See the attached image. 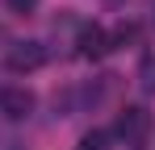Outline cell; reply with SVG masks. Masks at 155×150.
Wrapping results in <instances>:
<instances>
[{
    "label": "cell",
    "instance_id": "cell-7",
    "mask_svg": "<svg viewBox=\"0 0 155 150\" xmlns=\"http://www.w3.org/2000/svg\"><path fill=\"white\" fill-rule=\"evenodd\" d=\"M4 4H8V13H17V17H29V13H34L42 0H4Z\"/></svg>",
    "mask_w": 155,
    "mask_h": 150
},
{
    "label": "cell",
    "instance_id": "cell-5",
    "mask_svg": "<svg viewBox=\"0 0 155 150\" xmlns=\"http://www.w3.org/2000/svg\"><path fill=\"white\" fill-rule=\"evenodd\" d=\"M138 92L143 96H155V54H147L138 63Z\"/></svg>",
    "mask_w": 155,
    "mask_h": 150
},
{
    "label": "cell",
    "instance_id": "cell-6",
    "mask_svg": "<svg viewBox=\"0 0 155 150\" xmlns=\"http://www.w3.org/2000/svg\"><path fill=\"white\" fill-rule=\"evenodd\" d=\"M76 150H109V133H105V129H88Z\"/></svg>",
    "mask_w": 155,
    "mask_h": 150
},
{
    "label": "cell",
    "instance_id": "cell-1",
    "mask_svg": "<svg viewBox=\"0 0 155 150\" xmlns=\"http://www.w3.org/2000/svg\"><path fill=\"white\" fill-rule=\"evenodd\" d=\"M113 133H117L126 146H143V142H147V133H151V113H147L143 104H126V108L117 113Z\"/></svg>",
    "mask_w": 155,
    "mask_h": 150
},
{
    "label": "cell",
    "instance_id": "cell-4",
    "mask_svg": "<svg viewBox=\"0 0 155 150\" xmlns=\"http://www.w3.org/2000/svg\"><path fill=\"white\" fill-rule=\"evenodd\" d=\"M76 50H80V58H92V63H97V58L109 54L113 46H109V33H105L97 21H84L80 33H76Z\"/></svg>",
    "mask_w": 155,
    "mask_h": 150
},
{
    "label": "cell",
    "instance_id": "cell-2",
    "mask_svg": "<svg viewBox=\"0 0 155 150\" xmlns=\"http://www.w3.org/2000/svg\"><path fill=\"white\" fill-rule=\"evenodd\" d=\"M4 63H8V71L29 75V71H38V67H46V46L42 42H13Z\"/></svg>",
    "mask_w": 155,
    "mask_h": 150
},
{
    "label": "cell",
    "instance_id": "cell-3",
    "mask_svg": "<svg viewBox=\"0 0 155 150\" xmlns=\"http://www.w3.org/2000/svg\"><path fill=\"white\" fill-rule=\"evenodd\" d=\"M34 104H38V100H34L29 88H17V83H13V88H0V113H4L8 121H29V117H34Z\"/></svg>",
    "mask_w": 155,
    "mask_h": 150
}]
</instances>
